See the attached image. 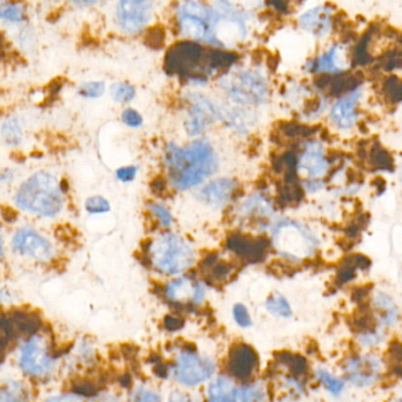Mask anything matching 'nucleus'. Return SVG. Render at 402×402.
<instances>
[{
	"label": "nucleus",
	"instance_id": "nucleus-1",
	"mask_svg": "<svg viewBox=\"0 0 402 402\" xmlns=\"http://www.w3.org/2000/svg\"><path fill=\"white\" fill-rule=\"evenodd\" d=\"M166 183L176 192L199 188L212 179L220 169L216 146L209 138L192 139L180 145L169 141L162 151Z\"/></svg>",
	"mask_w": 402,
	"mask_h": 402
},
{
	"label": "nucleus",
	"instance_id": "nucleus-2",
	"mask_svg": "<svg viewBox=\"0 0 402 402\" xmlns=\"http://www.w3.org/2000/svg\"><path fill=\"white\" fill-rule=\"evenodd\" d=\"M145 260L160 277H179L197 265V251L193 242L179 232L162 230L148 241Z\"/></svg>",
	"mask_w": 402,
	"mask_h": 402
},
{
	"label": "nucleus",
	"instance_id": "nucleus-3",
	"mask_svg": "<svg viewBox=\"0 0 402 402\" xmlns=\"http://www.w3.org/2000/svg\"><path fill=\"white\" fill-rule=\"evenodd\" d=\"M223 99L241 108H258L272 97L270 76L258 66L238 63L216 79Z\"/></svg>",
	"mask_w": 402,
	"mask_h": 402
},
{
	"label": "nucleus",
	"instance_id": "nucleus-4",
	"mask_svg": "<svg viewBox=\"0 0 402 402\" xmlns=\"http://www.w3.org/2000/svg\"><path fill=\"white\" fill-rule=\"evenodd\" d=\"M172 20L180 39L214 47V13L209 0H176Z\"/></svg>",
	"mask_w": 402,
	"mask_h": 402
},
{
	"label": "nucleus",
	"instance_id": "nucleus-5",
	"mask_svg": "<svg viewBox=\"0 0 402 402\" xmlns=\"http://www.w3.org/2000/svg\"><path fill=\"white\" fill-rule=\"evenodd\" d=\"M64 190L50 173L39 172L30 176L19 188L15 204L19 209L43 216H54L64 206Z\"/></svg>",
	"mask_w": 402,
	"mask_h": 402
},
{
	"label": "nucleus",
	"instance_id": "nucleus-6",
	"mask_svg": "<svg viewBox=\"0 0 402 402\" xmlns=\"http://www.w3.org/2000/svg\"><path fill=\"white\" fill-rule=\"evenodd\" d=\"M271 242L281 258L297 264L316 252L319 239L305 223L293 219H274L271 223Z\"/></svg>",
	"mask_w": 402,
	"mask_h": 402
},
{
	"label": "nucleus",
	"instance_id": "nucleus-7",
	"mask_svg": "<svg viewBox=\"0 0 402 402\" xmlns=\"http://www.w3.org/2000/svg\"><path fill=\"white\" fill-rule=\"evenodd\" d=\"M218 363L213 356L197 349L183 347L173 356L169 377L183 388H197L206 384L216 374Z\"/></svg>",
	"mask_w": 402,
	"mask_h": 402
},
{
	"label": "nucleus",
	"instance_id": "nucleus-8",
	"mask_svg": "<svg viewBox=\"0 0 402 402\" xmlns=\"http://www.w3.org/2000/svg\"><path fill=\"white\" fill-rule=\"evenodd\" d=\"M185 115L183 131L190 139L205 137L212 126L220 124L221 99L213 98L199 90L188 91L183 97Z\"/></svg>",
	"mask_w": 402,
	"mask_h": 402
},
{
	"label": "nucleus",
	"instance_id": "nucleus-9",
	"mask_svg": "<svg viewBox=\"0 0 402 402\" xmlns=\"http://www.w3.org/2000/svg\"><path fill=\"white\" fill-rule=\"evenodd\" d=\"M155 15V0H115L113 20L122 36L145 34L152 27Z\"/></svg>",
	"mask_w": 402,
	"mask_h": 402
},
{
	"label": "nucleus",
	"instance_id": "nucleus-10",
	"mask_svg": "<svg viewBox=\"0 0 402 402\" xmlns=\"http://www.w3.org/2000/svg\"><path fill=\"white\" fill-rule=\"evenodd\" d=\"M386 372V361L377 353L356 352L342 360V373L347 384L367 389L377 386Z\"/></svg>",
	"mask_w": 402,
	"mask_h": 402
},
{
	"label": "nucleus",
	"instance_id": "nucleus-11",
	"mask_svg": "<svg viewBox=\"0 0 402 402\" xmlns=\"http://www.w3.org/2000/svg\"><path fill=\"white\" fill-rule=\"evenodd\" d=\"M351 45L346 40H334L304 64V71L311 76H340L349 69Z\"/></svg>",
	"mask_w": 402,
	"mask_h": 402
},
{
	"label": "nucleus",
	"instance_id": "nucleus-12",
	"mask_svg": "<svg viewBox=\"0 0 402 402\" xmlns=\"http://www.w3.org/2000/svg\"><path fill=\"white\" fill-rule=\"evenodd\" d=\"M235 214L239 221L254 225L260 233L270 231L277 209L270 194L264 190H255L241 200L235 209Z\"/></svg>",
	"mask_w": 402,
	"mask_h": 402
},
{
	"label": "nucleus",
	"instance_id": "nucleus-13",
	"mask_svg": "<svg viewBox=\"0 0 402 402\" xmlns=\"http://www.w3.org/2000/svg\"><path fill=\"white\" fill-rule=\"evenodd\" d=\"M337 22V8L330 4H319L302 11L297 17L295 24L302 32L318 41H323L333 36Z\"/></svg>",
	"mask_w": 402,
	"mask_h": 402
},
{
	"label": "nucleus",
	"instance_id": "nucleus-14",
	"mask_svg": "<svg viewBox=\"0 0 402 402\" xmlns=\"http://www.w3.org/2000/svg\"><path fill=\"white\" fill-rule=\"evenodd\" d=\"M164 297L174 305L197 307L204 304L207 297L205 281L190 274L171 278L164 286Z\"/></svg>",
	"mask_w": 402,
	"mask_h": 402
},
{
	"label": "nucleus",
	"instance_id": "nucleus-15",
	"mask_svg": "<svg viewBox=\"0 0 402 402\" xmlns=\"http://www.w3.org/2000/svg\"><path fill=\"white\" fill-rule=\"evenodd\" d=\"M239 183L230 176H218L209 179L197 188L194 197L201 205L211 211H223L235 200Z\"/></svg>",
	"mask_w": 402,
	"mask_h": 402
},
{
	"label": "nucleus",
	"instance_id": "nucleus-16",
	"mask_svg": "<svg viewBox=\"0 0 402 402\" xmlns=\"http://www.w3.org/2000/svg\"><path fill=\"white\" fill-rule=\"evenodd\" d=\"M258 367L259 356L252 346L240 342L231 347L226 372L231 377L240 382L253 380Z\"/></svg>",
	"mask_w": 402,
	"mask_h": 402
},
{
	"label": "nucleus",
	"instance_id": "nucleus-17",
	"mask_svg": "<svg viewBox=\"0 0 402 402\" xmlns=\"http://www.w3.org/2000/svg\"><path fill=\"white\" fill-rule=\"evenodd\" d=\"M297 158V172L307 179H320L326 176L330 162L325 155V148L319 141H307Z\"/></svg>",
	"mask_w": 402,
	"mask_h": 402
},
{
	"label": "nucleus",
	"instance_id": "nucleus-18",
	"mask_svg": "<svg viewBox=\"0 0 402 402\" xmlns=\"http://www.w3.org/2000/svg\"><path fill=\"white\" fill-rule=\"evenodd\" d=\"M53 360L47 353L46 346L40 337H33L22 349L20 366L32 377H45L50 373Z\"/></svg>",
	"mask_w": 402,
	"mask_h": 402
},
{
	"label": "nucleus",
	"instance_id": "nucleus-19",
	"mask_svg": "<svg viewBox=\"0 0 402 402\" xmlns=\"http://www.w3.org/2000/svg\"><path fill=\"white\" fill-rule=\"evenodd\" d=\"M220 124L238 136H247L258 124L257 108H241L221 98Z\"/></svg>",
	"mask_w": 402,
	"mask_h": 402
},
{
	"label": "nucleus",
	"instance_id": "nucleus-20",
	"mask_svg": "<svg viewBox=\"0 0 402 402\" xmlns=\"http://www.w3.org/2000/svg\"><path fill=\"white\" fill-rule=\"evenodd\" d=\"M363 96V89L358 86L339 98L330 108V122L340 129L347 131L352 129L358 119V105Z\"/></svg>",
	"mask_w": 402,
	"mask_h": 402
},
{
	"label": "nucleus",
	"instance_id": "nucleus-21",
	"mask_svg": "<svg viewBox=\"0 0 402 402\" xmlns=\"http://www.w3.org/2000/svg\"><path fill=\"white\" fill-rule=\"evenodd\" d=\"M12 247L17 253L38 261H46L53 254L50 242L31 228L19 230L12 240Z\"/></svg>",
	"mask_w": 402,
	"mask_h": 402
},
{
	"label": "nucleus",
	"instance_id": "nucleus-22",
	"mask_svg": "<svg viewBox=\"0 0 402 402\" xmlns=\"http://www.w3.org/2000/svg\"><path fill=\"white\" fill-rule=\"evenodd\" d=\"M240 382L228 373L216 374L206 384L205 402H237Z\"/></svg>",
	"mask_w": 402,
	"mask_h": 402
},
{
	"label": "nucleus",
	"instance_id": "nucleus-23",
	"mask_svg": "<svg viewBox=\"0 0 402 402\" xmlns=\"http://www.w3.org/2000/svg\"><path fill=\"white\" fill-rule=\"evenodd\" d=\"M268 242L260 238H252L237 233L227 239V247L232 253L247 261H259L265 255Z\"/></svg>",
	"mask_w": 402,
	"mask_h": 402
},
{
	"label": "nucleus",
	"instance_id": "nucleus-24",
	"mask_svg": "<svg viewBox=\"0 0 402 402\" xmlns=\"http://www.w3.org/2000/svg\"><path fill=\"white\" fill-rule=\"evenodd\" d=\"M374 306L377 311L379 326L382 327L384 330H389V328L398 326V321H400V313L393 299L389 298L384 293H377L374 298Z\"/></svg>",
	"mask_w": 402,
	"mask_h": 402
},
{
	"label": "nucleus",
	"instance_id": "nucleus-25",
	"mask_svg": "<svg viewBox=\"0 0 402 402\" xmlns=\"http://www.w3.org/2000/svg\"><path fill=\"white\" fill-rule=\"evenodd\" d=\"M237 402H270L268 386L260 380L240 382L238 388Z\"/></svg>",
	"mask_w": 402,
	"mask_h": 402
},
{
	"label": "nucleus",
	"instance_id": "nucleus-26",
	"mask_svg": "<svg viewBox=\"0 0 402 402\" xmlns=\"http://www.w3.org/2000/svg\"><path fill=\"white\" fill-rule=\"evenodd\" d=\"M314 379L319 386H321L330 396H334V398H339L345 391L346 384H347L342 375L340 377L325 367H318L314 370Z\"/></svg>",
	"mask_w": 402,
	"mask_h": 402
},
{
	"label": "nucleus",
	"instance_id": "nucleus-27",
	"mask_svg": "<svg viewBox=\"0 0 402 402\" xmlns=\"http://www.w3.org/2000/svg\"><path fill=\"white\" fill-rule=\"evenodd\" d=\"M264 307L266 312L277 319H290L293 316L291 302L280 292H274L268 295L264 302Z\"/></svg>",
	"mask_w": 402,
	"mask_h": 402
},
{
	"label": "nucleus",
	"instance_id": "nucleus-28",
	"mask_svg": "<svg viewBox=\"0 0 402 402\" xmlns=\"http://www.w3.org/2000/svg\"><path fill=\"white\" fill-rule=\"evenodd\" d=\"M26 8L19 0H0V20L19 25L26 22Z\"/></svg>",
	"mask_w": 402,
	"mask_h": 402
},
{
	"label": "nucleus",
	"instance_id": "nucleus-29",
	"mask_svg": "<svg viewBox=\"0 0 402 402\" xmlns=\"http://www.w3.org/2000/svg\"><path fill=\"white\" fill-rule=\"evenodd\" d=\"M146 209L152 219L155 220L162 230H171L174 225V216L165 202L158 200H150L146 204Z\"/></svg>",
	"mask_w": 402,
	"mask_h": 402
},
{
	"label": "nucleus",
	"instance_id": "nucleus-30",
	"mask_svg": "<svg viewBox=\"0 0 402 402\" xmlns=\"http://www.w3.org/2000/svg\"><path fill=\"white\" fill-rule=\"evenodd\" d=\"M386 333L382 327H367L360 330L356 334V344L363 351H372L377 349L384 342Z\"/></svg>",
	"mask_w": 402,
	"mask_h": 402
},
{
	"label": "nucleus",
	"instance_id": "nucleus-31",
	"mask_svg": "<svg viewBox=\"0 0 402 402\" xmlns=\"http://www.w3.org/2000/svg\"><path fill=\"white\" fill-rule=\"evenodd\" d=\"M110 96L112 100L120 105H129L137 97V89L126 80L115 82L110 86Z\"/></svg>",
	"mask_w": 402,
	"mask_h": 402
},
{
	"label": "nucleus",
	"instance_id": "nucleus-32",
	"mask_svg": "<svg viewBox=\"0 0 402 402\" xmlns=\"http://www.w3.org/2000/svg\"><path fill=\"white\" fill-rule=\"evenodd\" d=\"M125 402H162V395L152 386L137 384L129 391Z\"/></svg>",
	"mask_w": 402,
	"mask_h": 402
},
{
	"label": "nucleus",
	"instance_id": "nucleus-33",
	"mask_svg": "<svg viewBox=\"0 0 402 402\" xmlns=\"http://www.w3.org/2000/svg\"><path fill=\"white\" fill-rule=\"evenodd\" d=\"M1 136L4 138L6 144L12 145V146H17V145L20 144L22 138V129L18 119H8L1 126Z\"/></svg>",
	"mask_w": 402,
	"mask_h": 402
},
{
	"label": "nucleus",
	"instance_id": "nucleus-34",
	"mask_svg": "<svg viewBox=\"0 0 402 402\" xmlns=\"http://www.w3.org/2000/svg\"><path fill=\"white\" fill-rule=\"evenodd\" d=\"M78 96L84 99H99L106 92V84L101 80L85 82L78 87Z\"/></svg>",
	"mask_w": 402,
	"mask_h": 402
},
{
	"label": "nucleus",
	"instance_id": "nucleus-35",
	"mask_svg": "<svg viewBox=\"0 0 402 402\" xmlns=\"http://www.w3.org/2000/svg\"><path fill=\"white\" fill-rule=\"evenodd\" d=\"M111 202L103 195H92L85 201V211L94 216L111 212Z\"/></svg>",
	"mask_w": 402,
	"mask_h": 402
},
{
	"label": "nucleus",
	"instance_id": "nucleus-36",
	"mask_svg": "<svg viewBox=\"0 0 402 402\" xmlns=\"http://www.w3.org/2000/svg\"><path fill=\"white\" fill-rule=\"evenodd\" d=\"M232 316H233L235 325L242 328V330H247L253 325V318H252L251 312H249L247 306L242 304V302L234 304L233 307H232Z\"/></svg>",
	"mask_w": 402,
	"mask_h": 402
},
{
	"label": "nucleus",
	"instance_id": "nucleus-37",
	"mask_svg": "<svg viewBox=\"0 0 402 402\" xmlns=\"http://www.w3.org/2000/svg\"><path fill=\"white\" fill-rule=\"evenodd\" d=\"M120 119H122V124L129 129H138L144 125V117L141 112L138 111L137 108H129V106L122 110Z\"/></svg>",
	"mask_w": 402,
	"mask_h": 402
},
{
	"label": "nucleus",
	"instance_id": "nucleus-38",
	"mask_svg": "<svg viewBox=\"0 0 402 402\" xmlns=\"http://www.w3.org/2000/svg\"><path fill=\"white\" fill-rule=\"evenodd\" d=\"M139 167L137 165H124L115 169V179L122 183H131L137 179Z\"/></svg>",
	"mask_w": 402,
	"mask_h": 402
},
{
	"label": "nucleus",
	"instance_id": "nucleus-39",
	"mask_svg": "<svg viewBox=\"0 0 402 402\" xmlns=\"http://www.w3.org/2000/svg\"><path fill=\"white\" fill-rule=\"evenodd\" d=\"M166 402H205L204 400H201L200 398H197L195 395L190 394L188 391H185V389H181V388H176V389H173L171 393H169V396H167V400Z\"/></svg>",
	"mask_w": 402,
	"mask_h": 402
},
{
	"label": "nucleus",
	"instance_id": "nucleus-40",
	"mask_svg": "<svg viewBox=\"0 0 402 402\" xmlns=\"http://www.w3.org/2000/svg\"><path fill=\"white\" fill-rule=\"evenodd\" d=\"M391 366L395 373L402 377V346L393 349L391 352Z\"/></svg>",
	"mask_w": 402,
	"mask_h": 402
},
{
	"label": "nucleus",
	"instance_id": "nucleus-41",
	"mask_svg": "<svg viewBox=\"0 0 402 402\" xmlns=\"http://www.w3.org/2000/svg\"><path fill=\"white\" fill-rule=\"evenodd\" d=\"M20 393L18 386L15 388H6L4 391H0V402H20L18 394Z\"/></svg>",
	"mask_w": 402,
	"mask_h": 402
},
{
	"label": "nucleus",
	"instance_id": "nucleus-42",
	"mask_svg": "<svg viewBox=\"0 0 402 402\" xmlns=\"http://www.w3.org/2000/svg\"><path fill=\"white\" fill-rule=\"evenodd\" d=\"M69 3L82 8H94L100 4L103 0H67Z\"/></svg>",
	"mask_w": 402,
	"mask_h": 402
},
{
	"label": "nucleus",
	"instance_id": "nucleus-43",
	"mask_svg": "<svg viewBox=\"0 0 402 402\" xmlns=\"http://www.w3.org/2000/svg\"><path fill=\"white\" fill-rule=\"evenodd\" d=\"M46 402H84L83 398H80L79 395L76 394H65L60 396H56L52 398Z\"/></svg>",
	"mask_w": 402,
	"mask_h": 402
},
{
	"label": "nucleus",
	"instance_id": "nucleus-44",
	"mask_svg": "<svg viewBox=\"0 0 402 402\" xmlns=\"http://www.w3.org/2000/svg\"><path fill=\"white\" fill-rule=\"evenodd\" d=\"M286 1L290 6H291L293 10L295 11V8H299V6H302V4H305L307 0H284Z\"/></svg>",
	"mask_w": 402,
	"mask_h": 402
},
{
	"label": "nucleus",
	"instance_id": "nucleus-45",
	"mask_svg": "<svg viewBox=\"0 0 402 402\" xmlns=\"http://www.w3.org/2000/svg\"><path fill=\"white\" fill-rule=\"evenodd\" d=\"M4 255V241H3V238L0 237V257Z\"/></svg>",
	"mask_w": 402,
	"mask_h": 402
},
{
	"label": "nucleus",
	"instance_id": "nucleus-46",
	"mask_svg": "<svg viewBox=\"0 0 402 402\" xmlns=\"http://www.w3.org/2000/svg\"><path fill=\"white\" fill-rule=\"evenodd\" d=\"M394 402H402V395L401 396H398V398H395Z\"/></svg>",
	"mask_w": 402,
	"mask_h": 402
}]
</instances>
